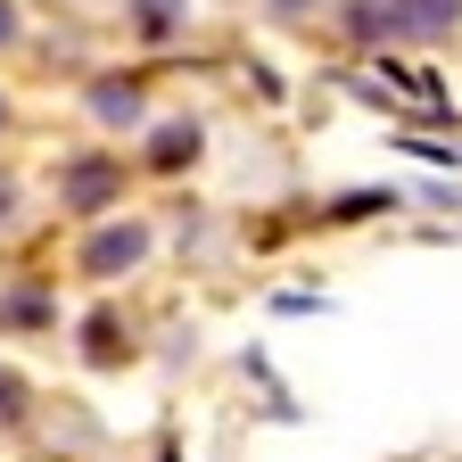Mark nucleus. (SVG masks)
Wrapping results in <instances>:
<instances>
[{"label": "nucleus", "instance_id": "obj_7", "mask_svg": "<svg viewBox=\"0 0 462 462\" xmlns=\"http://www.w3.org/2000/svg\"><path fill=\"white\" fill-rule=\"evenodd\" d=\"M133 25L157 42V33H173V25H182V0H133Z\"/></svg>", "mask_w": 462, "mask_h": 462}, {"label": "nucleus", "instance_id": "obj_12", "mask_svg": "<svg viewBox=\"0 0 462 462\" xmlns=\"http://www.w3.org/2000/svg\"><path fill=\"white\" fill-rule=\"evenodd\" d=\"M17 33V9H9V0H0V42H9Z\"/></svg>", "mask_w": 462, "mask_h": 462}, {"label": "nucleus", "instance_id": "obj_13", "mask_svg": "<svg viewBox=\"0 0 462 462\" xmlns=\"http://www.w3.org/2000/svg\"><path fill=\"white\" fill-rule=\"evenodd\" d=\"M0 125H9V107H0Z\"/></svg>", "mask_w": 462, "mask_h": 462}, {"label": "nucleus", "instance_id": "obj_4", "mask_svg": "<svg viewBox=\"0 0 462 462\" xmlns=\"http://www.w3.org/2000/svg\"><path fill=\"white\" fill-rule=\"evenodd\" d=\"M91 116L99 125H141V83H91Z\"/></svg>", "mask_w": 462, "mask_h": 462}, {"label": "nucleus", "instance_id": "obj_10", "mask_svg": "<svg viewBox=\"0 0 462 462\" xmlns=\"http://www.w3.org/2000/svg\"><path fill=\"white\" fill-rule=\"evenodd\" d=\"M264 9H273V17H306L314 0H264Z\"/></svg>", "mask_w": 462, "mask_h": 462}, {"label": "nucleus", "instance_id": "obj_6", "mask_svg": "<svg viewBox=\"0 0 462 462\" xmlns=\"http://www.w3.org/2000/svg\"><path fill=\"white\" fill-rule=\"evenodd\" d=\"M190 157H199V125H165L149 141V165H190Z\"/></svg>", "mask_w": 462, "mask_h": 462}, {"label": "nucleus", "instance_id": "obj_1", "mask_svg": "<svg viewBox=\"0 0 462 462\" xmlns=\"http://www.w3.org/2000/svg\"><path fill=\"white\" fill-rule=\"evenodd\" d=\"M116 190H125V165L116 157H67L58 165V207H83V215H99V207H116Z\"/></svg>", "mask_w": 462, "mask_h": 462}, {"label": "nucleus", "instance_id": "obj_8", "mask_svg": "<svg viewBox=\"0 0 462 462\" xmlns=\"http://www.w3.org/2000/svg\"><path fill=\"white\" fill-rule=\"evenodd\" d=\"M346 33H388V9H380V0H346Z\"/></svg>", "mask_w": 462, "mask_h": 462}, {"label": "nucleus", "instance_id": "obj_9", "mask_svg": "<svg viewBox=\"0 0 462 462\" xmlns=\"http://www.w3.org/2000/svg\"><path fill=\"white\" fill-rule=\"evenodd\" d=\"M17 421H25V380L0 372V430H17Z\"/></svg>", "mask_w": 462, "mask_h": 462}, {"label": "nucleus", "instance_id": "obj_5", "mask_svg": "<svg viewBox=\"0 0 462 462\" xmlns=\"http://www.w3.org/2000/svg\"><path fill=\"white\" fill-rule=\"evenodd\" d=\"M58 306L42 298V289H0V322H9V330H42Z\"/></svg>", "mask_w": 462, "mask_h": 462}, {"label": "nucleus", "instance_id": "obj_3", "mask_svg": "<svg viewBox=\"0 0 462 462\" xmlns=\"http://www.w3.org/2000/svg\"><path fill=\"white\" fill-rule=\"evenodd\" d=\"M380 9H388V33L404 42H438L462 25V0H380Z\"/></svg>", "mask_w": 462, "mask_h": 462}, {"label": "nucleus", "instance_id": "obj_11", "mask_svg": "<svg viewBox=\"0 0 462 462\" xmlns=\"http://www.w3.org/2000/svg\"><path fill=\"white\" fill-rule=\"evenodd\" d=\"M17 215V182H9V173H0V223H9Z\"/></svg>", "mask_w": 462, "mask_h": 462}, {"label": "nucleus", "instance_id": "obj_2", "mask_svg": "<svg viewBox=\"0 0 462 462\" xmlns=\"http://www.w3.org/2000/svg\"><path fill=\"white\" fill-rule=\"evenodd\" d=\"M141 256H149V223H99L91 240H83V273H91V281L133 273Z\"/></svg>", "mask_w": 462, "mask_h": 462}]
</instances>
